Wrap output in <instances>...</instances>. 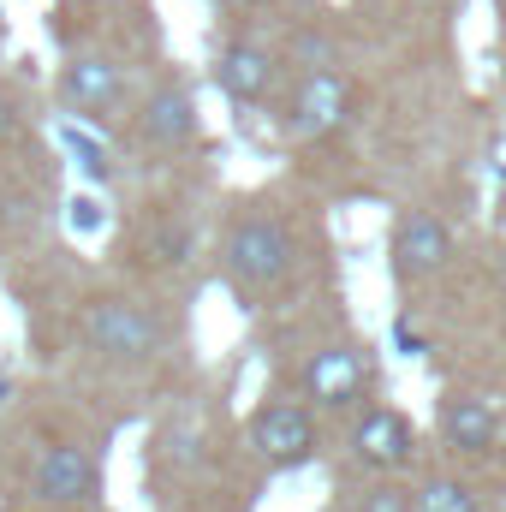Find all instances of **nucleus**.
<instances>
[{"label":"nucleus","mask_w":506,"mask_h":512,"mask_svg":"<svg viewBox=\"0 0 506 512\" xmlns=\"http://www.w3.org/2000/svg\"><path fill=\"white\" fill-rule=\"evenodd\" d=\"M215 256H221V280L233 286V298L239 304H262L298 274V233H292V221L280 209L239 203L227 215V227H221Z\"/></svg>","instance_id":"f257e3e1"},{"label":"nucleus","mask_w":506,"mask_h":512,"mask_svg":"<svg viewBox=\"0 0 506 512\" xmlns=\"http://www.w3.org/2000/svg\"><path fill=\"white\" fill-rule=\"evenodd\" d=\"M84 346L108 364H149L173 346V322L131 292H102L84 304Z\"/></svg>","instance_id":"f03ea898"},{"label":"nucleus","mask_w":506,"mask_h":512,"mask_svg":"<svg viewBox=\"0 0 506 512\" xmlns=\"http://www.w3.org/2000/svg\"><path fill=\"white\" fill-rule=\"evenodd\" d=\"M346 108H352V78L334 60H310L292 72V84L280 96V131L298 143H316V137L340 131Z\"/></svg>","instance_id":"7ed1b4c3"},{"label":"nucleus","mask_w":506,"mask_h":512,"mask_svg":"<svg viewBox=\"0 0 506 512\" xmlns=\"http://www.w3.org/2000/svg\"><path fill=\"white\" fill-rule=\"evenodd\" d=\"M30 489L42 507L60 512H90L102 501V459L78 441H42L30 459Z\"/></svg>","instance_id":"20e7f679"},{"label":"nucleus","mask_w":506,"mask_h":512,"mask_svg":"<svg viewBox=\"0 0 506 512\" xmlns=\"http://www.w3.org/2000/svg\"><path fill=\"white\" fill-rule=\"evenodd\" d=\"M370 382H376V370L358 340H328L304 358V399L322 411H364Z\"/></svg>","instance_id":"39448f33"},{"label":"nucleus","mask_w":506,"mask_h":512,"mask_svg":"<svg viewBox=\"0 0 506 512\" xmlns=\"http://www.w3.org/2000/svg\"><path fill=\"white\" fill-rule=\"evenodd\" d=\"M316 441H322V435H316V411H310L304 399H268L251 423L256 459L274 465V471L310 465V459H316Z\"/></svg>","instance_id":"423d86ee"},{"label":"nucleus","mask_w":506,"mask_h":512,"mask_svg":"<svg viewBox=\"0 0 506 512\" xmlns=\"http://www.w3.org/2000/svg\"><path fill=\"white\" fill-rule=\"evenodd\" d=\"M131 137H137V149H149V155L185 149V143L197 137V102H191V90H185L179 78L155 84V90L137 102V114H131Z\"/></svg>","instance_id":"0eeeda50"},{"label":"nucleus","mask_w":506,"mask_h":512,"mask_svg":"<svg viewBox=\"0 0 506 512\" xmlns=\"http://www.w3.org/2000/svg\"><path fill=\"white\" fill-rule=\"evenodd\" d=\"M411 453H417V429H411V417L399 411V405H364L358 411V423H352V459L364 465V471H376V477H393V471H405L411 465Z\"/></svg>","instance_id":"6e6552de"},{"label":"nucleus","mask_w":506,"mask_h":512,"mask_svg":"<svg viewBox=\"0 0 506 512\" xmlns=\"http://www.w3.org/2000/svg\"><path fill=\"white\" fill-rule=\"evenodd\" d=\"M60 96L84 114V120H120L126 114V66L108 54H72L60 72Z\"/></svg>","instance_id":"1a4fd4ad"},{"label":"nucleus","mask_w":506,"mask_h":512,"mask_svg":"<svg viewBox=\"0 0 506 512\" xmlns=\"http://www.w3.org/2000/svg\"><path fill=\"white\" fill-rule=\"evenodd\" d=\"M274 78H280V60L256 42V36H227L221 54H215V84L233 108H262L274 96Z\"/></svg>","instance_id":"9d476101"},{"label":"nucleus","mask_w":506,"mask_h":512,"mask_svg":"<svg viewBox=\"0 0 506 512\" xmlns=\"http://www.w3.org/2000/svg\"><path fill=\"white\" fill-rule=\"evenodd\" d=\"M447 256H453V227L441 215H429V209L399 215V227H393V274L399 280H435L447 268Z\"/></svg>","instance_id":"9b49d317"},{"label":"nucleus","mask_w":506,"mask_h":512,"mask_svg":"<svg viewBox=\"0 0 506 512\" xmlns=\"http://www.w3.org/2000/svg\"><path fill=\"white\" fill-rule=\"evenodd\" d=\"M441 435H447L453 453L489 459V453L501 447V411H495L483 393H447V405H441Z\"/></svg>","instance_id":"f8f14e48"},{"label":"nucleus","mask_w":506,"mask_h":512,"mask_svg":"<svg viewBox=\"0 0 506 512\" xmlns=\"http://www.w3.org/2000/svg\"><path fill=\"white\" fill-rule=\"evenodd\" d=\"M131 262L149 268V274H179L191 262V227L179 215H149L137 245H131Z\"/></svg>","instance_id":"ddd939ff"},{"label":"nucleus","mask_w":506,"mask_h":512,"mask_svg":"<svg viewBox=\"0 0 506 512\" xmlns=\"http://www.w3.org/2000/svg\"><path fill=\"white\" fill-rule=\"evenodd\" d=\"M411 495H417V512H483L477 489L459 483V477H429V483L411 489Z\"/></svg>","instance_id":"4468645a"},{"label":"nucleus","mask_w":506,"mask_h":512,"mask_svg":"<svg viewBox=\"0 0 506 512\" xmlns=\"http://www.w3.org/2000/svg\"><path fill=\"white\" fill-rule=\"evenodd\" d=\"M352 512H417V495H411L399 477H381V483H370V489L358 495Z\"/></svg>","instance_id":"2eb2a0df"},{"label":"nucleus","mask_w":506,"mask_h":512,"mask_svg":"<svg viewBox=\"0 0 506 512\" xmlns=\"http://www.w3.org/2000/svg\"><path fill=\"white\" fill-rule=\"evenodd\" d=\"M215 6H227V12H245V6H256V0H215Z\"/></svg>","instance_id":"dca6fc26"}]
</instances>
